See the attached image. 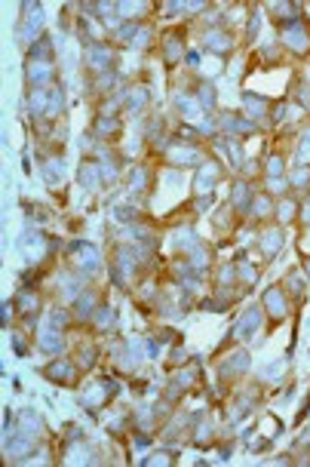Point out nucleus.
Segmentation results:
<instances>
[{"instance_id": "f257e3e1", "label": "nucleus", "mask_w": 310, "mask_h": 467, "mask_svg": "<svg viewBox=\"0 0 310 467\" xmlns=\"http://www.w3.org/2000/svg\"><path fill=\"white\" fill-rule=\"evenodd\" d=\"M43 375H47L49 381H55V384H71L74 381V366L68 360H52L47 369H43Z\"/></svg>"}, {"instance_id": "f03ea898", "label": "nucleus", "mask_w": 310, "mask_h": 467, "mask_svg": "<svg viewBox=\"0 0 310 467\" xmlns=\"http://www.w3.org/2000/svg\"><path fill=\"white\" fill-rule=\"evenodd\" d=\"M258 323H261V307H249V311L239 317L237 332L243 335V338H252V335H255V329H258Z\"/></svg>"}, {"instance_id": "7ed1b4c3", "label": "nucleus", "mask_w": 310, "mask_h": 467, "mask_svg": "<svg viewBox=\"0 0 310 467\" xmlns=\"http://www.w3.org/2000/svg\"><path fill=\"white\" fill-rule=\"evenodd\" d=\"M283 37H286V43H289V47H292L295 52H304V49L310 47V37L304 34V28L298 25V22H295V25H289V28H286V34H283Z\"/></svg>"}, {"instance_id": "20e7f679", "label": "nucleus", "mask_w": 310, "mask_h": 467, "mask_svg": "<svg viewBox=\"0 0 310 467\" xmlns=\"http://www.w3.org/2000/svg\"><path fill=\"white\" fill-rule=\"evenodd\" d=\"M264 304L270 307V314L283 317V314H286V298H283V289H280V286H270L267 292H264Z\"/></svg>"}, {"instance_id": "39448f33", "label": "nucleus", "mask_w": 310, "mask_h": 467, "mask_svg": "<svg viewBox=\"0 0 310 467\" xmlns=\"http://www.w3.org/2000/svg\"><path fill=\"white\" fill-rule=\"evenodd\" d=\"M40 347H43V350H49V354H59V347H62V335H59V329H47V332L40 335Z\"/></svg>"}, {"instance_id": "423d86ee", "label": "nucleus", "mask_w": 310, "mask_h": 467, "mask_svg": "<svg viewBox=\"0 0 310 467\" xmlns=\"http://www.w3.org/2000/svg\"><path fill=\"white\" fill-rule=\"evenodd\" d=\"M40 25H43V9L34 6V13H31L28 22H25V37L34 40V37H37V31H40Z\"/></svg>"}, {"instance_id": "0eeeda50", "label": "nucleus", "mask_w": 310, "mask_h": 467, "mask_svg": "<svg viewBox=\"0 0 310 467\" xmlns=\"http://www.w3.org/2000/svg\"><path fill=\"white\" fill-rule=\"evenodd\" d=\"M62 111H65V96H62V89H59V86H49V108H47V114H49V117H59Z\"/></svg>"}, {"instance_id": "6e6552de", "label": "nucleus", "mask_w": 310, "mask_h": 467, "mask_svg": "<svg viewBox=\"0 0 310 467\" xmlns=\"http://www.w3.org/2000/svg\"><path fill=\"white\" fill-rule=\"evenodd\" d=\"M31 449H34L31 434H28V437H16V442H9V452H13V458H25Z\"/></svg>"}, {"instance_id": "1a4fd4ad", "label": "nucleus", "mask_w": 310, "mask_h": 467, "mask_svg": "<svg viewBox=\"0 0 310 467\" xmlns=\"http://www.w3.org/2000/svg\"><path fill=\"white\" fill-rule=\"evenodd\" d=\"M49 74H52V71H49V62H47V65L31 62V68H28V77H31V83H34V86H37V83H47V80H49Z\"/></svg>"}, {"instance_id": "9d476101", "label": "nucleus", "mask_w": 310, "mask_h": 467, "mask_svg": "<svg viewBox=\"0 0 310 467\" xmlns=\"http://www.w3.org/2000/svg\"><path fill=\"white\" fill-rule=\"evenodd\" d=\"M215 178H218V166H212V163H206V166L200 169V175H197V185H200V191H209Z\"/></svg>"}, {"instance_id": "9b49d317", "label": "nucleus", "mask_w": 310, "mask_h": 467, "mask_svg": "<svg viewBox=\"0 0 310 467\" xmlns=\"http://www.w3.org/2000/svg\"><path fill=\"white\" fill-rule=\"evenodd\" d=\"M93 304H95V295H93V292H83V295H80V301H77V314L83 317V320H89V317L95 314Z\"/></svg>"}, {"instance_id": "f8f14e48", "label": "nucleus", "mask_w": 310, "mask_h": 467, "mask_svg": "<svg viewBox=\"0 0 310 467\" xmlns=\"http://www.w3.org/2000/svg\"><path fill=\"white\" fill-rule=\"evenodd\" d=\"M243 105H246V114H249V117H261V114H264V108H267V101L249 93V96L243 98Z\"/></svg>"}, {"instance_id": "ddd939ff", "label": "nucleus", "mask_w": 310, "mask_h": 467, "mask_svg": "<svg viewBox=\"0 0 310 467\" xmlns=\"http://www.w3.org/2000/svg\"><path fill=\"white\" fill-rule=\"evenodd\" d=\"M246 366H249V354L237 350V354H231V363L224 366V372H246Z\"/></svg>"}, {"instance_id": "4468645a", "label": "nucleus", "mask_w": 310, "mask_h": 467, "mask_svg": "<svg viewBox=\"0 0 310 467\" xmlns=\"http://www.w3.org/2000/svg\"><path fill=\"white\" fill-rule=\"evenodd\" d=\"M80 265H83V270H89V274H95V270H98V252L93 246H83V258H80Z\"/></svg>"}, {"instance_id": "2eb2a0df", "label": "nucleus", "mask_w": 310, "mask_h": 467, "mask_svg": "<svg viewBox=\"0 0 310 467\" xmlns=\"http://www.w3.org/2000/svg\"><path fill=\"white\" fill-rule=\"evenodd\" d=\"M120 129V123L117 120H111V117H101L98 123H95V135H101V139H111L114 132Z\"/></svg>"}, {"instance_id": "dca6fc26", "label": "nucleus", "mask_w": 310, "mask_h": 467, "mask_svg": "<svg viewBox=\"0 0 310 467\" xmlns=\"http://www.w3.org/2000/svg\"><path fill=\"white\" fill-rule=\"evenodd\" d=\"M169 160L175 163V166H191V163L200 160V154H197V151H175V154H169Z\"/></svg>"}, {"instance_id": "f3484780", "label": "nucleus", "mask_w": 310, "mask_h": 467, "mask_svg": "<svg viewBox=\"0 0 310 467\" xmlns=\"http://www.w3.org/2000/svg\"><path fill=\"white\" fill-rule=\"evenodd\" d=\"M280 243H283V234H280V231H270V234L261 240V249H264L267 255H273V252L280 249Z\"/></svg>"}, {"instance_id": "a211bd4d", "label": "nucleus", "mask_w": 310, "mask_h": 467, "mask_svg": "<svg viewBox=\"0 0 310 467\" xmlns=\"http://www.w3.org/2000/svg\"><path fill=\"white\" fill-rule=\"evenodd\" d=\"M249 200H252V191H249L246 185H237V188H234V206H237V209H246Z\"/></svg>"}, {"instance_id": "6ab92c4d", "label": "nucleus", "mask_w": 310, "mask_h": 467, "mask_svg": "<svg viewBox=\"0 0 310 467\" xmlns=\"http://www.w3.org/2000/svg\"><path fill=\"white\" fill-rule=\"evenodd\" d=\"M209 49H215V52H224V49H231V40H227V34H209Z\"/></svg>"}, {"instance_id": "aec40b11", "label": "nucleus", "mask_w": 310, "mask_h": 467, "mask_svg": "<svg viewBox=\"0 0 310 467\" xmlns=\"http://www.w3.org/2000/svg\"><path fill=\"white\" fill-rule=\"evenodd\" d=\"M80 181H83V188H95L98 185V169L95 166H83L80 169Z\"/></svg>"}, {"instance_id": "412c9836", "label": "nucleus", "mask_w": 310, "mask_h": 467, "mask_svg": "<svg viewBox=\"0 0 310 467\" xmlns=\"http://www.w3.org/2000/svg\"><path fill=\"white\" fill-rule=\"evenodd\" d=\"M93 68H108V59H111V52L105 49V47H93Z\"/></svg>"}, {"instance_id": "4be33fe9", "label": "nucleus", "mask_w": 310, "mask_h": 467, "mask_svg": "<svg viewBox=\"0 0 310 467\" xmlns=\"http://www.w3.org/2000/svg\"><path fill=\"white\" fill-rule=\"evenodd\" d=\"M298 163H301V166L310 163V132L301 139V147H298Z\"/></svg>"}, {"instance_id": "5701e85b", "label": "nucleus", "mask_w": 310, "mask_h": 467, "mask_svg": "<svg viewBox=\"0 0 310 467\" xmlns=\"http://www.w3.org/2000/svg\"><path fill=\"white\" fill-rule=\"evenodd\" d=\"M292 185L295 188H310V172L307 169H298V172L292 175Z\"/></svg>"}, {"instance_id": "b1692460", "label": "nucleus", "mask_w": 310, "mask_h": 467, "mask_svg": "<svg viewBox=\"0 0 310 467\" xmlns=\"http://www.w3.org/2000/svg\"><path fill=\"white\" fill-rule=\"evenodd\" d=\"M178 108H181V114H188V117H191V114H197V101H193V98H185V96H178Z\"/></svg>"}, {"instance_id": "393cba45", "label": "nucleus", "mask_w": 310, "mask_h": 467, "mask_svg": "<svg viewBox=\"0 0 310 467\" xmlns=\"http://www.w3.org/2000/svg\"><path fill=\"white\" fill-rule=\"evenodd\" d=\"M280 219H283V221H292V219H295V203H292V200H286L283 206H280Z\"/></svg>"}, {"instance_id": "a878e982", "label": "nucleus", "mask_w": 310, "mask_h": 467, "mask_svg": "<svg viewBox=\"0 0 310 467\" xmlns=\"http://www.w3.org/2000/svg\"><path fill=\"white\" fill-rule=\"evenodd\" d=\"M200 98H203V108H212V105H215V93H212V86H203V89H200Z\"/></svg>"}, {"instance_id": "bb28decb", "label": "nucleus", "mask_w": 310, "mask_h": 467, "mask_svg": "<svg viewBox=\"0 0 310 467\" xmlns=\"http://www.w3.org/2000/svg\"><path fill=\"white\" fill-rule=\"evenodd\" d=\"M144 181H147V169H135V172H132V188L135 191L144 188Z\"/></svg>"}, {"instance_id": "cd10ccee", "label": "nucleus", "mask_w": 310, "mask_h": 467, "mask_svg": "<svg viewBox=\"0 0 310 467\" xmlns=\"http://www.w3.org/2000/svg\"><path fill=\"white\" fill-rule=\"evenodd\" d=\"M267 172H270L273 178H277V175L283 172V160H280V157H270V163H267Z\"/></svg>"}, {"instance_id": "c85d7f7f", "label": "nucleus", "mask_w": 310, "mask_h": 467, "mask_svg": "<svg viewBox=\"0 0 310 467\" xmlns=\"http://www.w3.org/2000/svg\"><path fill=\"white\" fill-rule=\"evenodd\" d=\"M83 366H95V347H83Z\"/></svg>"}, {"instance_id": "c756f323", "label": "nucleus", "mask_w": 310, "mask_h": 467, "mask_svg": "<svg viewBox=\"0 0 310 467\" xmlns=\"http://www.w3.org/2000/svg\"><path fill=\"white\" fill-rule=\"evenodd\" d=\"M49 320H52V326H65V323H68V314H65V311H52Z\"/></svg>"}, {"instance_id": "7c9ffc66", "label": "nucleus", "mask_w": 310, "mask_h": 467, "mask_svg": "<svg viewBox=\"0 0 310 467\" xmlns=\"http://www.w3.org/2000/svg\"><path fill=\"white\" fill-rule=\"evenodd\" d=\"M144 101H147V93H144V89H139V93H132V108H142Z\"/></svg>"}, {"instance_id": "2f4dec72", "label": "nucleus", "mask_w": 310, "mask_h": 467, "mask_svg": "<svg viewBox=\"0 0 310 467\" xmlns=\"http://www.w3.org/2000/svg\"><path fill=\"white\" fill-rule=\"evenodd\" d=\"M13 347H16V354H19V357H25V350H28V347H25V341H22L19 335L13 338Z\"/></svg>"}, {"instance_id": "473e14b6", "label": "nucleus", "mask_w": 310, "mask_h": 467, "mask_svg": "<svg viewBox=\"0 0 310 467\" xmlns=\"http://www.w3.org/2000/svg\"><path fill=\"white\" fill-rule=\"evenodd\" d=\"M289 286H292L295 292H301V289H304V283H301V277H298V274H292V277H289Z\"/></svg>"}, {"instance_id": "72a5a7b5", "label": "nucleus", "mask_w": 310, "mask_h": 467, "mask_svg": "<svg viewBox=\"0 0 310 467\" xmlns=\"http://www.w3.org/2000/svg\"><path fill=\"white\" fill-rule=\"evenodd\" d=\"M255 206H258V215H267V212H270V209H267V206H270V203H267V200H264V197H261V200L255 203Z\"/></svg>"}, {"instance_id": "f704fd0d", "label": "nucleus", "mask_w": 310, "mask_h": 467, "mask_svg": "<svg viewBox=\"0 0 310 467\" xmlns=\"http://www.w3.org/2000/svg\"><path fill=\"white\" fill-rule=\"evenodd\" d=\"M283 188H286V185H283L280 178H270V191H283Z\"/></svg>"}, {"instance_id": "c9c22d12", "label": "nucleus", "mask_w": 310, "mask_h": 467, "mask_svg": "<svg viewBox=\"0 0 310 467\" xmlns=\"http://www.w3.org/2000/svg\"><path fill=\"white\" fill-rule=\"evenodd\" d=\"M301 219H304V221L310 224V203H307V206H304V212H301Z\"/></svg>"}, {"instance_id": "e433bc0d", "label": "nucleus", "mask_w": 310, "mask_h": 467, "mask_svg": "<svg viewBox=\"0 0 310 467\" xmlns=\"http://www.w3.org/2000/svg\"><path fill=\"white\" fill-rule=\"evenodd\" d=\"M304 270H307V277H310V258H307V261H304Z\"/></svg>"}]
</instances>
